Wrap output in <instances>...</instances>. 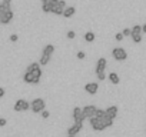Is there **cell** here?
I'll list each match as a JSON object with an SVG mask.
<instances>
[{
	"instance_id": "17",
	"label": "cell",
	"mask_w": 146,
	"mask_h": 137,
	"mask_svg": "<svg viewBox=\"0 0 146 137\" xmlns=\"http://www.w3.org/2000/svg\"><path fill=\"white\" fill-rule=\"evenodd\" d=\"M43 53H44V54L52 56V54L54 53V46H53V44H46V46H44V49H43Z\"/></svg>"
},
{
	"instance_id": "18",
	"label": "cell",
	"mask_w": 146,
	"mask_h": 137,
	"mask_svg": "<svg viewBox=\"0 0 146 137\" xmlns=\"http://www.w3.org/2000/svg\"><path fill=\"white\" fill-rule=\"evenodd\" d=\"M95 39H96V36H95V33H93V32H88V33L85 34V40H86L88 43H93V41H95Z\"/></svg>"
},
{
	"instance_id": "29",
	"label": "cell",
	"mask_w": 146,
	"mask_h": 137,
	"mask_svg": "<svg viewBox=\"0 0 146 137\" xmlns=\"http://www.w3.org/2000/svg\"><path fill=\"white\" fill-rule=\"evenodd\" d=\"M17 39H19V36L17 34H10V41H17Z\"/></svg>"
},
{
	"instance_id": "23",
	"label": "cell",
	"mask_w": 146,
	"mask_h": 137,
	"mask_svg": "<svg viewBox=\"0 0 146 137\" xmlns=\"http://www.w3.org/2000/svg\"><path fill=\"white\" fill-rule=\"evenodd\" d=\"M130 37H132L133 43H140L142 41V34H132Z\"/></svg>"
},
{
	"instance_id": "13",
	"label": "cell",
	"mask_w": 146,
	"mask_h": 137,
	"mask_svg": "<svg viewBox=\"0 0 146 137\" xmlns=\"http://www.w3.org/2000/svg\"><path fill=\"white\" fill-rule=\"evenodd\" d=\"M12 20H13V12L12 10H9L5 14H2V23L3 24H9Z\"/></svg>"
},
{
	"instance_id": "24",
	"label": "cell",
	"mask_w": 146,
	"mask_h": 137,
	"mask_svg": "<svg viewBox=\"0 0 146 137\" xmlns=\"http://www.w3.org/2000/svg\"><path fill=\"white\" fill-rule=\"evenodd\" d=\"M122 33H123L125 37H126V36H132V29H127V27H126V29H123Z\"/></svg>"
},
{
	"instance_id": "21",
	"label": "cell",
	"mask_w": 146,
	"mask_h": 137,
	"mask_svg": "<svg viewBox=\"0 0 146 137\" xmlns=\"http://www.w3.org/2000/svg\"><path fill=\"white\" fill-rule=\"evenodd\" d=\"M140 33H142V26L135 24V26L132 27V34H140Z\"/></svg>"
},
{
	"instance_id": "26",
	"label": "cell",
	"mask_w": 146,
	"mask_h": 137,
	"mask_svg": "<svg viewBox=\"0 0 146 137\" xmlns=\"http://www.w3.org/2000/svg\"><path fill=\"white\" fill-rule=\"evenodd\" d=\"M123 33H116V36H115V39H116V41H122L123 40Z\"/></svg>"
},
{
	"instance_id": "5",
	"label": "cell",
	"mask_w": 146,
	"mask_h": 137,
	"mask_svg": "<svg viewBox=\"0 0 146 137\" xmlns=\"http://www.w3.org/2000/svg\"><path fill=\"white\" fill-rule=\"evenodd\" d=\"M89 120H90V126H92V128H93L95 131H102V130L106 128V126L103 124V121H102L98 116H95V117H92V119H89Z\"/></svg>"
},
{
	"instance_id": "7",
	"label": "cell",
	"mask_w": 146,
	"mask_h": 137,
	"mask_svg": "<svg viewBox=\"0 0 146 137\" xmlns=\"http://www.w3.org/2000/svg\"><path fill=\"white\" fill-rule=\"evenodd\" d=\"M73 120L79 121V123H83L86 120V116L83 113V109H80V107H75V109H73Z\"/></svg>"
},
{
	"instance_id": "12",
	"label": "cell",
	"mask_w": 146,
	"mask_h": 137,
	"mask_svg": "<svg viewBox=\"0 0 146 137\" xmlns=\"http://www.w3.org/2000/svg\"><path fill=\"white\" fill-rule=\"evenodd\" d=\"M75 13H76V7L75 6H67L64 9V12H63V17H66V19L73 17V16H75Z\"/></svg>"
},
{
	"instance_id": "31",
	"label": "cell",
	"mask_w": 146,
	"mask_h": 137,
	"mask_svg": "<svg viewBox=\"0 0 146 137\" xmlns=\"http://www.w3.org/2000/svg\"><path fill=\"white\" fill-rule=\"evenodd\" d=\"M6 123H7V120H6V119H3V117L0 119V127H5V126H6Z\"/></svg>"
},
{
	"instance_id": "11",
	"label": "cell",
	"mask_w": 146,
	"mask_h": 137,
	"mask_svg": "<svg viewBox=\"0 0 146 137\" xmlns=\"http://www.w3.org/2000/svg\"><path fill=\"white\" fill-rule=\"evenodd\" d=\"M98 90H99V84L98 83H88L85 86V92L89 93V94H96Z\"/></svg>"
},
{
	"instance_id": "4",
	"label": "cell",
	"mask_w": 146,
	"mask_h": 137,
	"mask_svg": "<svg viewBox=\"0 0 146 137\" xmlns=\"http://www.w3.org/2000/svg\"><path fill=\"white\" fill-rule=\"evenodd\" d=\"M112 56H113L115 60L123 61V60L127 59V51H126L125 49H122V47H115V49L112 50Z\"/></svg>"
},
{
	"instance_id": "9",
	"label": "cell",
	"mask_w": 146,
	"mask_h": 137,
	"mask_svg": "<svg viewBox=\"0 0 146 137\" xmlns=\"http://www.w3.org/2000/svg\"><path fill=\"white\" fill-rule=\"evenodd\" d=\"M106 66H108V61L105 57H100L98 61H96V74L98 73H103L106 70Z\"/></svg>"
},
{
	"instance_id": "1",
	"label": "cell",
	"mask_w": 146,
	"mask_h": 137,
	"mask_svg": "<svg viewBox=\"0 0 146 137\" xmlns=\"http://www.w3.org/2000/svg\"><path fill=\"white\" fill-rule=\"evenodd\" d=\"M40 77H42V68L37 67L33 72H26L23 76V80L29 84H37L40 82Z\"/></svg>"
},
{
	"instance_id": "33",
	"label": "cell",
	"mask_w": 146,
	"mask_h": 137,
	"mask_svg": "<svg viewBox=\"0 0 146 137\" xmlns=\"http://www.w3.org/2000/svg\"><path fill=\"white\" fill-rule=\"evenodd\" d=\"M5 93H6V92H5V89H3V87H0V97H3V96H5Z\"/></svg>"
},
{
	"instance_id": "30",
	"label": "cell",
	"mask_w": 146,
	"mask_h": 137,
	"mask_svg": "<svg viewBox=\"0 0 146 137\" xmlns=\"http://www.w3.org/2000/svg\"><path fill=\"white\" fill-rule=\"evenodd\" d=\"M85 56H86V54H85V51H79V53H78V59H79V60H83V59H85Z\"/></svg>"
},
{
	"instance_id": "8",
	"label": "cell",
	"mask_w": 146,
	"mask_h": 137,
	"mask_svg": "<svg viewBox=\"0 0 146 137\" xmlns=\"http://www.w3.org/2000/svg\"><path fill=\"white\" fill-rule=\"evenodd\" d=\"M83 113H85L86 119H92V117L96 116V113H98V107L93 106V104H90V106H85V107H83Z\"/></svg>"
},
{
	"instance_id": "35",
	"label": "cell",
	"mask_w": 146,
	"mask_h": 137,
	"mask_svg": "<svg viewBox=\"0 0 146 137\" xmlns=\"http://www.w3.org/2000/svg\"><path fill=\"white\" fill-rule=\"evenodd\" d=\"M5 3H12V0H3Z\"/></svg>"
},
{
	"instance_id": "34",
	"label": "cell",
	"mask_w": 146,
	"mask_h": 137,
	"mask_svg": "<svg viewBox=\"0 0 146 137\" xmlns=\"http://www.w3.org/2000/svg\"><path fill=\"white\" fill-rule=\"evenodd\" d=\"M142 33H146V23L142 26Z\"/></svg>"
},
{
	"instance_id": "37",
	"label": "cell",
	"mask_w": 146,
	"mask_h": 137,
	"mask_svg": "<svg viewBox=\"0 0 146 137\" xmlns=\"http://www.w3.org/2000/svg\"><path fill=\"white\" fill-rule=\"evenodd\" d=\"M0 24H3V23H2V16H0Z\"/></svg>"
},
{
	"instance_id": "22",
	"label": "cell",
	"mask_w": 146,
	"mask_h": 137,
	"mask_svg": "<svg viewBox=\"0 0 146 137\" xmlns=\"http://www.w3.org/2000/svg\"><path fill=\"white\" fill-rule=\"evenodd\" d=\"M37 67H40V63H32V64H29V66H27L26 72H33L35 68H37Z\"/></svg>"
},
{
	"instance_id": "14",
	"label": "cell",
	"mask_w": 146,
	"mask_h": 137,
	"mask_svg": "<svg viewBox=\"0 0 146 137\" xmlns=\"http://www.w3.org/2000/svg\"><path fill=\"white\" fill-rule=\"evenodd\" d=\"M106 113H108L112 119H115V117L117 116V113H119V109H117V106H109V107L106 109Z\"/></svg>"
},
{
	"instance_id": "2",
	"label": "cell",
	"mask_w": 146,
	"mask_h": 137,
	"mask_svg": "<svg viewBox=\"0 0 146 137\" xmlns=\"http://www.w3.org/2000/svg\"><path fill=\"white\" fill-rule=\"evenodd\" d=\"M46 107V103L43 99H35L32 103H30V110L33 113H42Z\"/></svg>"
},
{
	"instance_id": "3",
	"label": "cell",
	"mask_w": 146,
	"mask_h": 137,
	"mask_svg": "<svg viewBox=\"0 0 146 137\" xmlns=\"http://www.w3.org/2000/svg\"><path fill=\"white\" fill-rule=\"evenodd\" d=\"M66 2L64 0H56V2L53 3V7H52V13L57 14V16H63V12L66 9Z\"/></svg>"
},
{
	"instance_id": "15",
	"label": "cell",
	"mask_w": 146,
	"mask_h": 137,
	"mask_svg": "<svg viewBox=\"0 0 146 137\" xmlns=\"http://www.w3.org/2000/svg\"><path fill=\"white\" fill-rule=\"evenodd\" d=\"M9 10H12V9H10V3H5V2L0 3V16L5 14V13L9 12Z\"/></svg>"
},
{
	"instance_id": "19",
	"label": "cell",
	"mask_w": 146,
	"mask_h": 137,
	"mask_svg": "<svg viewBox=\"0 0 146 137\" xmlns=\"http://www.w3.org/2000/svg\"><path fill=\"white\" fill-rule=\"evenodd\" d=\"M109 80H110V82H112L113 84H117V83L120 82V79H119L117 73H113V72H112V73L109 74Z\"/></svg>"
},
{
	"instance_id": "6",
	"label": "cell",
	"mask_w": 146,
	"mask_h": 137,
	"mask_svg": "<svg viewBox=\"0 0 146 137\" xmlns=\"http://www.w3.org/2000/svg\"><path fill=\"white\" fill-rule=\"evenodd\" d=\"M15 111H27L30 109V103H27L26 100L23 99H19L16 103H15Z\"/></svg>"
},
{
	"instance_id": "32",
	"label": "cell",
	"mask_w": 146,
	"mask_h": 137,
	"mask_svg": "<svg viewBox=\"0 0 146 137\" xmlns=\"http://www.w3.org/2000/svg\"><path fill=\"white\" fill-rule=\"evenodd\" d=\"M54 2H56V0H42V3H52V5H53Z\"/></svg>"
},
{
	"instance_id": "27",
	"label": "cell",
	"mask_w": 146,
	"mask_h": 137,
	"mask_svg": "<svg viewBox=\"0 0 146 137\" xmlns=\"http://www.w3.org/2000/svg\"><path fill=\"white\" fill-rule=\"evenodd\" d=\"M96 76H98V80H105V79H106V76H105V72H103V73H98Z\"/></svg>"
},
{
	"instance_id": "10",
	"label": "cell",
	"mask_w": 146,
	"mask_h": 137,
	"mask_svg": "<svg viewBox=\"0 0 146 137\" xmlns=\"http://www.w3.org/2000/svg\"><path fill=\"white\" fill-rule=\"evenodd\" d=\"M83 128V123H79V121H75V124H73L72 127H69L67 130V134H73V136H76L80 130Z\"/></svg>"
},
{
	"instance_id": "16",
	"label": "cell",
	"mask_w": 146,
	"mask_h": 137,
	"mask_svg": "<svg viewBox=\"0 0 146 137\" xmlns=\"http://www.w3.org/2000/svg\"><path fill=\"white\" fill-rule=\"evenodd\" d=\"M49 61H50V56H49V54L42 53V57H40V60H39L40 66H46V64H49Z\"/></svg>"
},
{
	"instance_id": "20",
	"label": "cell",
	"mask_w": 146,
	"mask_h": 137,
	"mask_svg": "<svg viewBox=\"0 0 146 137\" xmlns=\"http://www.w3.org/2000/svg\"><path fill=\"white\" fill-rule=\"evenodd\" d=\"M52 7H53L52 3H42V10L44 13H52Z\"/></svg>"
},
{
	"instance_id": "36",
	"label": "cell",
	"mask_w": 146,
	"mask_h": 137,
	"mask_svg": "<svg viewBox=\"0 0 146 137\" xmlns=\"http://www.w3.org/2000/svg\"><path fill=\"white\" fill-rule=\"evenodd\" d=\"M67 137H75V136H73V134H67Z\"/></svg>"
},
{
	"instance_id": "28",
	"label": "cell",
	"mask_w": 146,
	"mask_h": 137,
	"mask_svg": "<svg viewBox=\"0 0 146 137\" xmlns=\"http://www.w3.org/2000/svg\"><path fill=\"white\" fill-rule=\"evenodd\" d=\"M49 116H50V113H49V111H47V110L44 109V110L42 111V117H43V119H47Z\"/></svg>"
},
{
	"instance_id": "25",
	"label": "cell",
	"mask_w": 146,
	"mask_h": 137,
	"mask_svg": "<svg viewBox=\"0 0 146 137\" xmlns=\"http://www.w3.org/2000/svg\"><path fill=\"white\" fill-rule=\"evenodd\" d=\"M75 37H76V33L73 32V30L67 32V39H70V40H72V39H75Z\"/></svg>"
}]
</instances>
